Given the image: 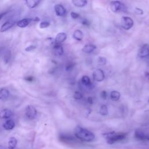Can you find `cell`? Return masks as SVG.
<instances>
[{
  "instance_id": "e0dca14e",
  "label": "cell",
  "mask_w": 149,
  "mask_h": 149,
  "mask_svg": "<svg viewBox=\"0 0 149 149\" xmlns=\"http://www.w3.org/2000/svg\"><path fill=\"white\" fill-rule=\"evenodd\" d=\"M96 49V46L93 44H86L82 48V51L86 54L93 52Z\"/></svg>"
},
{
  "instance_id": "603a6c76",
  "label": "cell",
  "mask_w": 149,
  "mask_h": 149,
  "mask_svg": "<svg viewBox=\"0 0 149 149\" xmlns=\"http://www.w3.org/2000/svg\"><path fill=\"white\" fill-rule=\"evenodd\" d=\"M72 3L77 7L82 8L85 6L87 3V0H72Z\"/></svg>"
},
{
  "instance_id": "f546056e",
  "label": "cell",
  "mask_w": 149,
  "mask_h": 149,
  "mask_svg": "<svg viewBox=\"0 0 149 149\" xmlns=\"http://www.w3.org/2000/svg\"><path fill=\"white\" fill-rule=\"evenodd\" d=\"M82 94L80 91H75L74 94V98L76 100H80L82 98Z\"/></svg>"
},
{
  "instance_id": "9a60e30c",
  "label": "cell",
  "mask_w": 149,
  "mask_h": 149,
  "mask_svg": "<svg viewBox=\"0 0 149 149\" xmlns=\"http://www.w3.org/2000/svg\"><path fill=\"white\" fill-rule=\"evenodd\" d=\"M66 38H67V35L65 33H63V32L59 33L58 34H57L55 38V43H56V44L62 43L66 40Z\"/></svg>"
},
{
  "instance_id": "2e32d148",
  "label": "cell",
  "mask_w": 149,
  "mask_h": 149,
  "mask_svg": "<svg viewBox=\"0 0 149 149\" xmlns=\"http://www.w3.org/2000/svg\"><path fill=\"white\" fill-rule=\"evenodd\" d=\"M9 90L4 87L0 88V100L2 101L6 100L9 96Z\"/></svg>"
},
{
  "instance_id": "d6a6232c",
  "label": "cell",
  "mask_w": 149,
  "mask_h": 149,
  "mask_svg": "<svg viewBox=\"0 0 149 149\" xmlns=\"http://www.w3.org/2000/svg\"><path fill=\"white\" fill-rule=\"evenodd\" d=\"M36 45H29V47H26L25 48V51H27V52H29V51H33V49H36Z\"/></svg>"
},
{
  "instance_id": "277c9868",
  "label": "cell",
  "mask_w": 149,
  "mask_h": 149,
  "mask_svg": "<svg viewBox=\"0 0 149 149\" xmlns=\"http://www.w3.org/2000/svg\"><path fill=\"white\" fill-rule=\"evenodd\" d=\"M134 22L132 18L127 16H123L120 20V25L125 30H129L133 26Z\"/></svg>"
},
{
  "instance_id": "30bf717a",
  "label": "cell",
  "mask_w": 149,
  "mask_h": 149,
  "mask_svg": "<svg viewBox=\"0 0 149 149\" xmlns=\"http://www.w3.org/2000/svg\"><path fill=\"white\" fill-rule=\"evenodd\" d=\"M15 23V20H9L6 22H5L0 28V31L3 33L5 32L9 29H10Z\"/></svg>"
},
{
  "instance_id": "d590c367",
  "label": "cell",
  "mask_w": 149,
  "mask_h": 149,
  "mask_svg": "<svg viewBox=\"0 0 149 149\" xmlns=\"http://www.w3.org/2000/svg\"><path fill=\"white\" fill-rule=\"evenodd\" d=\"M26 81H33L34 80V77L33 76H27L26 77H24V79Z\"/></svg>"
},
{
  "instance_id": "6da1fadb",
  "label": "cell",
  "mask_w": 149,
  "mask_h": 149,
  "mask_svg": "<svg viewBox=\"0 0 149 149\" xmlns=\"http://www.w3.org/2000/svg\"><path fill=\"white\" fill-rule=\"evenodd\" d=\"M74 134L77 139L83 141L90 142L95 139V136L91 132L80 126H76L75 127Z\"/></svg>"
},
{
  "instance_id": "d6986e66",
  "label": "cell",
  "mask_w": 149,
  "mask_h": 149,
  "mask_svg": "<svg viewBox=\"0 0 149 149\" xmlns=\"http://www.w3.org/2000/svg\"><path fill=\"white\" fill-rule=\"evenodd\" d=\"M53 49H54V54L56 55L61 56L63 54V48L59 44L55 43Z\"/></svg>"
},
{
  "instance_id": "4dcf8cb0",
  "label": "cell",
  "mask_w": 149,
  "mask_h": 149,
  "mask_svg": "<svg viewBox=\"0 0 149 149\" xmlns=\"http://www.w3.org/2000/svg\"><path fill=\"white\" fill-rule=\"evenodd\" d=\"M81 23L85 26H89L90 24V22H89V20H88L86 19H82L81 21Z\"/></svg>"
},
{
  "instance_id": "60d3db41",
  "label": "cell",
  "mask_w": 149,
  "mask_h": 149,
  "mask_svg": "<svg viewBox=\"0 0 149 149\" xmlns=\"http://www.w3.org/2000/svg\"><path fill=\"white\" fill-rule=\"evenodd\" d=\"M147 140H149V135L148 136V139H147Z\"/></svg>"
},
{
  "instance_id": "5bb4252c",
  "label": "cell",
  "mask_w": 149,
  "mask_h": 149,
  "mask_svg": "<svg viewBox=\"0 0 149 149\" xmlns=\"http://www.w3.org/2000/svg\"><path fill=\"white\" fill-rule=\"evenodd\" d=\"M148 136L143 131L140 130H136L134 133L135 137L139 140H147Z\"/></svg>"
},
{
  "instance_id": "ffe728a7",
  "label": "cell",
  "mask_w": 149,
  "mask_h": 149,
  "mask_svg": "<svg viewBox=\"0 0 149 149\" xmlns=\"http://www.w3.org/2000/svg\"><path fill=\"white\" fill-rule=\"evenodd\" d=\"M15 126V122L12 120V119H9L6 120L3 124V127L5 130H10L12 129H13Z\"/></svg>"
},
{
  "instance_id": "ab89813d",
  "label": "cell",
  "mask_w": 149,
  "mask_h": 149,
  "mask_svg": "<svg viewBox=\"0 0 149 149\" xmlns=\"http://www.w3.org/2000/svg\"><path fill=\"white\" fill-rule=\"evenodd\" d=\"M88 101L89 103H92L93 102V99L91 97H88Z\"/></svg>"
},
{
  "instance_id": "1f68e13d",
  "label": "cell",
  "mask_w": 149,
  "mask_h": 149,
  "mask_svg": "<svg viewBox=\"0 0 149 149\" xmlns=\"http://www.w3.org/2000/svg\"><path fill=\"white\" fill-rule=\"evenodd\" d=\"M70 16L72 17V18L74 19H77L80 17V15L76 12H72L70 13Z\"/></svg>"
},
{
  "instance_id": "8fae6325",
  "label": "cell",
  "mask_w": 149,
  "mask_h": 149,
  "mask_svg": "<svg viewBox=\"0 0 149 149\" xmlns=\"http://www.w3.org/2000/svg\"><path fill=\"white\" fill-rule=\"evenodd\" d=\"M13 112L8 109H4L0 111V118L1 119H9L13 116Z\"/></svg>"
},
{
  "instance_id": "b9f144b4",
  "label": "cell",
  "mask_w": 149,
  "mask_h": 149,
  "mask_svg": "<svg viewBox=\"0 0 149 149\" xmlns=\"http://www.w3.org/2000/svg\"><path fill=\"white\" fill-rule=\"evenodd\" d=\"M148 102H149V100H148Z\"/></svg>"
},
{
  "instance_id": "4fadbf2b",
  "label": "cell",
  "mask_w": 149,
  "mask_h": 149,
  "mask_svg": "<svg viewBox=\"0 0 149 149\" xmlns=\"http://www.w3.org/2000/svg\"><path fill=\"white\" fill-rule=\"evenodd\" d=\"M31 22H33V18H24L18 21L17 26L20 28H24L27 27Z\"/></svg>"
},
{
  "instance_id": "52a82bcc",
  "label": "cell",
  "mask_w": 149,
  "mask_h": 149,
  "mask_svg": "<svg viewBox=\"0 0 149 149\" xmlns=\"http://www.w3.org/2000/svg\"><path fill=\"white\" fill-rule=\"evenodd\" d=\"M139 56L141 58H147L149 56V44H144L140 48L139 52Z\"/></svg>"
},
{
  "instance_id": "cb8c5ba5",
  "label": "cell",
  "mask_w": 149,
  "mask_h": 149,
  "mask_svg": "<svg viewBox=\"0 0 149 149\" xmlns=\"http://www.w3.org/2000/svg\"><path fill=\"white\" fill-rule=\"evenodd\" d=\"M120 97V94L119 92H118V91L114 90L111 92L110 94V98L112 101H118Z\"/></svg>"
},
{
  "instance_id": "9c48e42d",
  "label": "cell",
  "mask_w": 149,
  "mask_h": 149,
  "mask_svg": "<svg viewBox=\"0 0 149 149\" xmlns=\"http://www.w3.org/2000/svg\"><path fill=\"white\" fill-rule=\"evenodd\" d=\"M54 9L55 13L58 16H63L65 15L66 12L65 8L61 4L55 5L54 6Z\"/></svg>"
},
{
  "instance_id": "f35d334b",
  "label": "cell",
  "mask_w": 149,
  "mask_h": 149,
  "mask_svg": "<svg viewBox=\"0 0 149 149\" xmlns=\"http://www.w3.org/2000/svg\"><path fill=\"white\" fill-rule=\"evenodd\" d=\"M144 74H145V76L149 79V72H145L144 73Z\"/></svg>"
},
{
  "instance_id": "74e56055",
  "label": "cell",
  "mask_w": 149,
  "mask_h": 149,
  "mask_svg": "<svg viewBox=\"0 0 149 149\" xmlns=\"http://www.w3.org/2000/svg\"><path fill=\"white\" fill-rule=\"evenodd\" d=\"M39 20H40V19L38 17H35L33 18V21H34V22H38Z\"/></svg>"
},
{
  "instance_id": "7a4b0ae2",
  "label": "cell",
  "mask_w": 149,
  "mask_h": 149,
  "mask_svg": "<svg viewBox=\"0 0 149 149\" xmlns=\"http://www.w3.org/2000/svg\"><path fill=\"white\" fill-rule=\"evenodd\" d=\"M126 137V134L125 133H109L106 135L107 142L109 144H112L116 142L124 140Z\"/></svg>"
},
{
  "instance_id": "ba28073f",
  "label": "cell",
  "mask_w": 149,
  "mask_h": 149,
  "mask_svg": "<svg viewBox=\"0 0 149 149\" xmlns=\"http://www.w3.org/2000/svg\"><path fill=\"white\" fill-rule=\"evenodd\" d=\"M59 140L63 143L69 144V143H73L76 139L74 137L69 134H60Z\"/></svg>"
},
{
  "instance_id": "8d00e7d4",
  "label": "cell",
  "mask_w": 149,
  "mask_h": 149,
  "mask_svg": "<svg viewBox=\"0 0 149 149\" xmlns=\"http://www.w3.org/2000/svg\"><path fill=\"white\" fill-rule=\"evenodd\" d=\"M8 12H9L8 11H6V12H2V13H0V20H1L2 19V18Z\"/></svg>"
},
{
  "instance_id": "5b68a950",
  "label": "cell",
  "mask_w": 149,
  "mask_h": 149,
  "mask_svg": "<svg viewBox=\"0 0 149 149\" xmlns=\"http://www.w3.org/2000/svg\"><path fill=\"white\" fill-rule=\"evenodd\" d=\"M110 8L113 12H118L125 10V5L119 1H113L110 3Z\"/></svg>"
},
{
  "instance_id": "836d02e7",
  "label": "cell",
  "mask_w": 149,
  "mask_h": 149,
  "mask_svg": "<svg viewBox=\"0 0 149 149\" xmlns=\"http://www.w3.org/2000/svg\"><path fill=\"white\" fill-rule=\"evenodd\" d=\"M135 13L137 15H143V10L140 8H136L135 9Z\"/></svg>"
},
{
  "instance_id": "4316f807",
  "label": "cell",
  "mask_w": 149,
  "mask_h": 149,
  "mask_svg": "<svg viewBox=\"0 0 149 149\" xmlns=\"http://www.w3.org/2000/svg\"><path fill=\"white\" fill-rule=\"evenodd\" d=\"M107 61L106 58L104 56H99L97 59V63L100 65H104L106 64Z\"/></svg>"
},
{
  "instance_id": "7402d4cb",
  "label": "cell",
  "mask_w": 149,
  "mask_h": 149,
  "mask_svg": "<svg viewBox=\"0 0 149 149\" xmlns=\"http://www.w3.org/2000/svg\"><path fill=\"white\" fill-rule=\"evenodd\" d=\"M73 38L77 41H81L83 37V32L79 29L75 30L73 33Z\"/></svg>"
},
{
  "instance_id": "484cf974",
  "label": "cell",
  "mask_w": 149,
  "mask_h": 149,
  "mask_svg": "<svg viewBox=\"0 0 149 149\" xmlns=\"http://www.w3.org/2000/svg\"><path fill=\"white\" fill-rule=\"evenodd\" d=\"M100 113L103 115V116H105L108 114V108L107 105H102L101 107H100Z\"/></svg>"
},
{
  "instance_id": "8992f818",
  "label": "cell",
  "mask_w": 149,
  "mask_h": 149,
  "mask_svg": "<svg viewBox=\"0 0 149 149\" xmlns=\"http://www.w3.org/2000/svg\"><path fill=\"white\" fill-rule=\"evenodd\" d=\"M93 77L94 81H102L105 79V74L102 70L100 69H95L93 72Z\"/></svg>"
},
{
  "instance_id": "f1b7e54d",
  "label": "cell",
  "mask_w": 149,
  "mask_h": 149,
  "mask_svg": "<svg viewBox=\"0 0 149 149\" xmlns=\"http://www.w3.org/2000/svg\"><path fill=\"white\" fill-rule=\"evenodd\" d=\"M50 25V23L49 22L47 21H44L40 23V29H45L48 27V26H49Z\"/></svg>"
},
{
  "instance_id": "44dd1931",
  "label": "cell",
  "mask_w": 149,
  "mask_h": 149,
  "mask_svg": "<svg viewBox=\"0 0 149 149\" xmlns=\"http://www.w3.org/2000/svg\"><path fill=\"white\" fill-rule=\"evenodd\" d=\"M17 143V139L14 137H11L9 139L8 142V149H15L16 147Z\"/></svg>"
},
{
  "instance_id": "d4e9b609",
  "label": "cell",
  "mask_w": 149,
  "mask_h": 149,
  "mask_svg": "<svg viewBox=\"0 0 149 149\" xmlns=\"http://www.w3.org/2000/svg\"><path fill=\"white\" fill-rule=\"evenodd\" d=\"M11 56V54H10V51L9 50H8L5 52L4 56H3V61L5 63H8L10 60Z\"/></svg>"
},
{
  "instance_id": "7c38bea8",
  "label": "cell",
  "mask_w": 149,
  "mask_h": 149,
  "mask_svg": "<svg viewBox=\"0 0 149 149\" xmlns=\"http://www.w3.org/2000/svg\"><path fill=\"white\" fill-rule=\"evenodd\" d=\"M81 82L84 86L90 89H91L94 87V85L93 84L92 82L90 80V79L88 76H86V75L83 76L81 79Z\"/></svg>"
},
{
  "instance_id": "83f0119b",
  "label": "cell",
  "mask_w": 149,
  "mask_h": 149,
  "mask_svg": "<svg viewBox=\"0 0 149 149\" xmlns=\"http://www.w3.org/2000/svg\"><path fill=\"white\" fill-rule=\"evenodd\" d=\"M75 64L72 62H68L65 65V69L66 71H70L73 69Z\"/></svg>"
},
{
  "instance_id": "ac0fdd59",
  "label": "cell",
  "mask_w": 149,
  "mask_h": 149,
  "mask_svg": "<svg viewBox=\"0 0 149 149\" xmlns=\"http://www.w3.org/2000/svg\"><path fill=\"white\" fill-rule=\"evenodd\" d=\"M41 0H24L26 5L30 9L36 8L41 2Z\"/></svg>"
},
{
  "instance_id": "e575fe53",
  "label": "cell",
  "mask_w": 149,
  "mask_h": 149,
  "mask_svg": "<svg viewBox=\"0 0 149 149\" xmlns=\"http://www.w3.org/2000/svg\"><path fill=\"white\" fill-rule=\"evenodd\" d=\"M101 97L103 98V99H106L107 98V92L105 91H102L101 92Z\"/></svg>"
},
{
  "instance_id": "3957f363",
  "label": "cell",
  "mask_w": 149,
  "mask_h": 149,
  "mask_svg": "<svg viewBox=\"0 0 149 149\" xmlns=\"http://www.w3.org/2000/svg\"><path fill=\"white\" fill-rule=\"evenodd\" d=\"M37 114V111L33 105H29L25 108V115L29 120H33L36 118Z\"/></svg>"
}]
</instances>
